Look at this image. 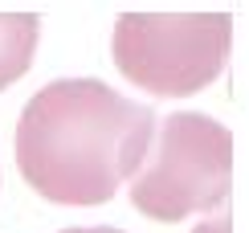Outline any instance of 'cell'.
<instances>
[{
    "instance_id": "cell-4",
    "label": "cell",
    "mask_w": 249,
    "mask_h": 233,
    "mask_svg": "<svg viewBox=\"0 0 249 233\" xmlns=\"http://www.w3.org/2000/svg\"><path fill=\"white\" fill-rule=\"evenodd\" d=\"M37 37H41L37 13H0V90L29 74Z\"/></svg>"
},
{
    "instance_id": "cell-3",
    "label": "cell",
    "mask_w": 249,
    "mask_h": 233,
    "mask_svg": "<svg viewBox=\"0 0 249 233\" xmlns=\"http://www.w3.org/2000/svg\"><path fill=\"white\" fill-rule=\"evenodd\" d=\"M233 20L225 13H123L110 37L123 78L168 98L204 90L225 70Z\"/></svg>"
},
{
    "instance_id": "cell-5",
    "label": "cell",
    "mask_w": 249,
    "mask_h": 233,
    "mask_svg": "<svg viewBox=\"0 0 249 233\" xmlns=\"http://www.w3.org/2000/svg\"><path fill=\"white\" fill-rule=\"evenodd\" d=\"M196 233H233V221L229 217H216V221H204Z\"/></svg>"
},
{
    "instance_id": "cell-6",
    "label": "cell",
    "mask_w": 249,
    "mask_h": 233,
    "mask_svg": "<svg viewBox=\"0 0 249 233\" xmlns=\"http://www.w3.org/2000/svg\"><path fill=\"white\" fill-rule=\"evenodd\" d=\"M61 233H123V229H107V225H98V229H61Z\"/></svg>"
},
{
    "instance_id": "cell-2",
    "label": "cell",
    "mask_w": 249,
    "mask_h": 233,
    "mask_svg": "<svg viewBox=\"0 0 249 233\" xmlns=\"http://www.w3.org/2000/svg\"><path fill=\"white\" fill-rule=\"evenodd\" d=\"M233 188V135L200 111L168 115L155 147L131 176V205L151 221H184L216 209Z\"/></svg>"
},
{
    "instance_id": "cell-1",
    "label": "cell",
    "mask_w": 249,
    "mask_h": 233,
    "mask_svg": "<svg viewBox=\"0 0 249 233\" xmlns=\"http://www.w3.org/2000/svg\"><path fill=\"white\" fill-rule=\"evenodd\" d=\"M151 131V107L123 98L98 78H57L20 111L17 168L53 205H107L139 172Z\"/></svg>"
}]
</instances>
